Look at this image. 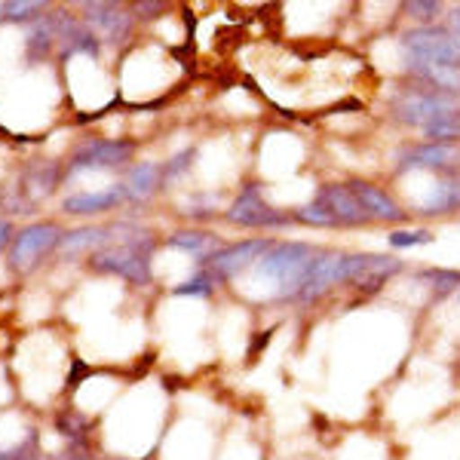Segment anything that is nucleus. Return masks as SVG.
I'll return each instance as SVG.
<instances>
[{"instance_id":"14","label":"nucleus","mask_w":460,"mask_h":460,"mask_svg":"<svg viewBox=\"0 0 460 460\" xmlns=\"http://www.w3.org/2000/svg\"><path fill=\"white\" fill-rule=\"evenodd\" d=\"M160 184H163V166L154 160H145V163H136V166L126 172L120 188L129 203H145V199H151L157 194Z\"/></svg>"},{"instance_id":"9","label":"nucleus","mask_w":460,"mask_h":460,"mask_svg":"<svg viewBox=\"0 0 460 460\" xmlns=\"http://www.w3.org/2000/svg\"><path fill=\"white\" fill-rule=\"evenodd\" d=\"M270 246L273 243L264 240V236H258V240H243V243H234V246H221L206 264H209V270L225 283V279L236 277L240 270H246L252 261H261L267 252H270Z\"/></svg>"},{"instance_id":"33","label":"nucleus","mask_w":460,"mask_h":460,"mask_svg":"<svg viewBox=\"0 0 460 460\" xmlns=\"http://www.w3.org/2000/svg\"><path fill=\"white\" fill-rule=\"evenodd\" d=\"M0 19H4V4H0Z\"/></svg>"},{"instance_id":"3","label":"nucleus","mask_w":460,"mask_h":460,"mask_svg":"<svg viewBox=\"0 0 460 460\" xmlns=\"http://www.w3.org/2000/svg\"><path fill=\"white\" fill-rule=\"evenodd\" d=\"M405 68H460V47L445 28L420 25L402 34Z\"/></svg>"},{"instance_id":"23","label":"nucleus","mask_w":460,"mask_h":460,"mask_svg":"<svg viewBox=\"0 0 460 460\" xmlns=\"http://www.w3.org/2000/svg\"><path fill=\"white\" fill-rule=\"evenodd\" d=\"M43 10H47V4H40V0H10V4H4V19L6 22H31L40 16Z\"/></svg>"},{"instance_id":"29","label":"nucleus","mask_w":460,"mask_h":460,"mask_svg":"<svg viewBox=\"0 0 460 460\" xmlns=\"http://www.w3.org/2000/svg\"><path fill=\"white\" fill-rule=\"evenodd\" d=\"M132 10H136V16H142V19H154V16H160L166 6L163 4H136Z\"/></svg>"},{"instance_id":"13","label":"nucleus","mask_w":460,"mask_h":460,"mask_svg":"<svg viewBox=\"0 0 460 460\" xmlns=\"http://www.w3.org/2000/svg\"><path fill=\"white\" fill-rule=\"evenodd\" d=\"M353 190V197L359 199V206L366 209L368 221H390V225H396V221L405 218V209L393 199L387 190L375 188V184L368 181H347Z\"/></svg>"},{"instance_id":"18","label":"nucleus","mask_w":460,"mask_h":460,"mask_svg":"<svg viewBox=\"0 0 460 460\" xmlns=\"http://www.w3.org/2000/svg\"><path fill=\"white\" fill-rule=\"evenodd\" d=\"M65 169L58 166V163L47 160V163H34L31 169L25 172V181H22V190H25L31 199H40V197H49L53 190L58 188V181H62Z\"/></svg>"},{"instance_id":"21","label":"nucleus","mask_w":460,"mask_h":460,"mask_svg":"<svg viewBox=\"0 0 460 460\" xmlns=\"http://www.w3.org/2000/svg\"><path fill=\"white\" fill-rule=\"evenodd\" d=\"M218 283L221 279L215 277L209 267H203V270H197L194 277L184 279L181 286H175V295H181V298H209Z\"/></svg>"},{"instance_id":"16","label":"nucleus","mask_w":460,"mask_h":460,"mask_svg":"<svg viewBox=\"0 0 460 460\" xmlns=\"http://www.w3.org/2000/svg\"><path fill=\"white\" fill-rule=\"evenodd\" d=\"M58 43V34H56V22H53V13H47L43 19H37L31 25V31L25 37V56L28 62L37 65V62H47L53 56Z\"/></svg>"},{"instance_id":"15","label":"nucleus","mask_w":460,"mask_h":460,"mask_svg":"<svg viewBox=\"0 0 460 460\" xmlns=\"http://www.w3.org/2000/svg\"><path fill=\"white\" fill-rule=\"evenodd\" d=\"M123 188L114 184L108 190H95V194H74L62 203V209L68 215H99V212H111L123 203Z\"/></svg>"},{"instance_id":"31","label":"nucleus","mask_w":460,"mask_h":460,"mask_svg":"<svg viewBox=\"0 0 460 460\" xmlns=\"http://www.w3.org/2000/svg\"><path fill=\"white\" fill-rule=\"evenodd\" d=\"M13 236H16V234H13V225H10V221H6V218H0V249L10 246Z\"/></svg>"},{"instance_id":"10","label":"nucleus","mask_w":460,"mask_h":460,"mask_svg":"<svg viewBox=\"0 0 460 460\" xmlns=\"http://www.w3.org/2000/svg\"><path fill=\"white\" fill-rule=\"evenodd\" d=\"M84 25L102 40L120 43L132 34V13L120 4H84Z\"/></svg>"},{"instance_id":"4","label":"nucleus","mask_w":460,"mask_h":460,"mask_svg":"<svg viewBox=\"0 0 460 460\" xmlns=\"http://www.w3.org/2000/svg\"><path fill=\"white\" fill-rule=\"evenodd\" d=\"M393 111L396 117L408 126H418V129H427L436 120H442L451 111H460V95H448V93H436L429 86H411L405 93L396 95L393 102Z\"/></svg>"},{"instance_id":"7","label":"nucleus","mask_w":460,"mask_h":460,"mask_svg":"<svg viewBox=\"0 0 460 460\" xmlns=\"http://www.w3.org/2000/svg\"><path fill=\"white\" fill-rule=\"evenodd\" d=\"M227 221L240 227H258V230H277L288 225V215L273 209L261 194V184H246L240 190V197L230 203Z\"/></svg>"},{"instance_id":"2","label":"nucleus","mask_w":460,"mask_h":460,"mask_svg":"<svg viewBox=\"0 0 460 460\" xmlns=\"http://www.w3.org/2000/svg\"><path fill=\"white\" fill-rule=\"evenodd\" d=\"M316 258L319 252L307 243H273L270 252L258 261V277L273 286L277 298H298Z\"/></svg>"},{"instance_id":"8","label":"nucleus","mask_w":460,"mask_h":460,"mask_svg":"<svg viewBox=\"0 0 460 460\" xmlns=\"http://www.w3.org/2000/svg\"><path fill=\"white\" fill-rule=\"evenodd\" d=\"M341 283H350V255H319L304 279L298 301H319Z\"/></svg>"},{"instance_id":"28","label":"nucleus","mask_w":460,"mask_h":460,"mask_svg":"<svg viewBox=\"0 0 460 460\" xmlns=\"http://www.w3.org/2000/svg\"><path fill=\"white\" fill-rule=\"evenodd\" d=\"M405 13L418 22H433L442 13V4H436V0H411V4H405Z\"/></svg>"},{"instance_id":"6","label":"nucleus","mask_w":460,"mask_h":460,"mask_svg":"<svg viewBox=\"0 0 460 460\" xmlns=\"http://www.w3.org/2000/svg\"><path fill=\"white\" fill-rule=\"evenodd\" d=\"M136 157V145L129 138H86L74 147L65 175H77L84 169H117Z\"/></svg>"},{"instance_id":"1","label":"nucleus","mask_w":460,"mask_h":460,"mask_svg":"<svg viewBox=\"0 0 460 460\" xmlns=\"http://www.w3.org/2000/svg\"><path fill=\"white\" fill-rule=\"evenodd\" d=\"M154 249H157V240H154L147 230H136L129 234L120 246H105L89 255V267L95 273H111V277H120L132 286H147L151 283V258Z\"/></svg>"},{"instance_id":"27","label":"nucleus","mask_w":460,"mask_h":460,"mask_svg":"<svg viewBox=\"0 0 460 460\" xmlns=\"http://www.w3.org/2000/svg\"><path fill=\"white\" fill-rule=\"evenodd\" d=\"M190 163H194V151H190V147H188V151H181V154H175L172 160H166V166H163V184L181 178L190 169Z\"/></svg>"},{"instance_id":"25","label":"nucleus","mask_w":460,"mask_h":460,"mask_svg":"<svg viewBox=\"0 0 460 460\" xmlns=\"http://www.w3.org/2000/svg\"><path fill=\"white\" fill-rule=\"evenodd\" d=\"M295 218H298L301 225H314V227H338V221L332 218L329 209H323L316 199L307 206H298V209H295Z\"/></svg>"},{"instance_id":"32","label":"nucleus","mask_w":460,"mask_h":460,"mask_svg":"<svg viewBox=\"0 0 460 460\" xmlns=\"http://www.w3.org/2000/svg\"><path fill=\"white\" fill-rule=\"evenodd\" d=\"M68 460H89V457H80V455H74V457H68Z\"/></svg>"},{"instance_id":"19","label":"nucleus","mask_w":460,"mask_h":460,"mask_svg":"<svg viewBox=\"0 0 460 460\" xmlns=\"http://www.w3.org/2000/svg\"><path fill=\"white\" fill-rule=\"evenodd\" d=\"M166 243L172 249H181V252H188V255H194L199 264H206L215 255V252L221 249L218 236L206 234V230H175V234L169 236Z\"/></svg>"},{"instance_id":"24","label":"nucleus","mask_w":460,"mask_h":460,"mask_svg":"<svg viewBox=\"0 0 460 460\" xmlns=\"http://www.w3.org/2000/svg\"><path fill=\"white\" fill-rule=\"evenodd\" d=\"M420 279L433 286L439 295L460 288V270H445V267H436V270H424V273H420Z\"/></svg>"},{"instance_id":"17","label":"nucleus","mask_w":460,"mask_h":460,"mask_svg":"<svg viewBox=\"0 0 460 460\" xmlns=\"http://www.w3.org/2000/svg\"><path fill=\"white\" fill-rule=\"evenodd\" d=\"M114 230V227H111ZM108 227H84V230H71V234L62 236V243H58V249H62V255H77V252H99L114 243L117 234H111Z\"/></svg>"},{"instance_id":"11","label":"nucleus","mask_w":460,"mask_h":460,"mask_svg":"<svg viewBox=\"0 0 460 460\" xmlns=\"http://www.w3.org/2000/svg\"><path fill=\"white\" fill-rule=\"evenodd\" d=\"M316 203L323 209H329L332 218L338 221V227H359V225H368V215L366 209L359 206V199L353 197L350 184H323L316 190Z\"/></svg>"},{"instance_id":"30","label":"nucleus","mask_w":460,"mask_h":460,"mask_svg":"<svg viewBox=\"0 0 460 460\" xmlns=\"http://www.w3.org/2000/svg\"><path fill=\"white\" fill-rule=\"evenodd\" d=\"M448 34L455 37V43L460 47V6H455V10L448 13Z\"/></svg>"},{"instance_id":"22","label":"nucleus","mask_w":460,"mask_h":460,"mask_svg":"<svg viewBox=\"0 0 460 460\" xmlns=\"http://www.w3.org/2000/svg\"><path fill=\"white\" fill-rule=\"evenodd\" d=\"M56 429L68 439L71 448L86 451V420L84 418H77L74 411H62L56 420Z\"/></svg>"},{"instance_id":"20","label":"nucleus","mask_w":460,"mask_h":460,"mask_svg":"<svg viewBox=\"0 0 460 460\" xmlns=\"http://www.w3.org/2000/svg\"><path fill=\"white\" fill-rule=\"evenodd\" d=\"M460 209V178H442V181L433 184L427 203H424V215H445Z\"/></svg>"},{"instance_id":"5","label":"nucleus","mask_w":460,"mask_h":460,"mask_svg":"<svg viewBox=\"0 0 460 460\" xmlns=\"http://www.w3.org/2000/svg\"><path fill=\"white\" fill-rule=\"evenodd\" d=\"M62 227L53 225V221H37V225L22 227L10 243V252H6V261L16 273H28L34 270L43 258L53 249H58L62 243Z\"/></svg>"},{"instance_id":"26","label":"nucleus","mask_w":460,"mask_h":460,"mask_svg":"<svg viewBox=\"0 0 460 460\" xmlns=\"http://www.w3.org/2000/svg\"><path fill=\"white\" fill-rule=\"evenodd\" d=\"M427 243H433L429 230H393L390 234L393 249H414V246H427Z\"/></svg>"},{"instance_id":"12","label":"nucleus","mask_w":460,"mask_h":460,"mask_svg":"<svg viewBox=\"0 0 460 460\" xmlns=\"http://www.w3.org/2000/svg\"><path fill=\"white\" fill-rule=\"evenodd\" d=\"M460 163V147L457 145H442V142H424L414 145L399 157V169H433V172H448Z\"/></svg>"}]
</instances>
